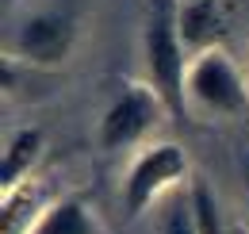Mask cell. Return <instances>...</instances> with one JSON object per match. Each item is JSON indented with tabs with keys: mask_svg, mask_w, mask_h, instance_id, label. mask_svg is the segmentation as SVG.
Returning a JSON list of instances; mask_svg holds the SVG:
<instances>
[{
	"mask_svg": "<svg viewBox=\"0 0 249 234\" xmlns=\"http://www.w3.org/2000/svg\"><path fill=\"white\" fill-rule=\"evenodd\" d=\"M188 204H192V223H196V234H222V219H218L215 196L203 180H192L188 184Z\"/></svg>",
	"mask_w": 249,
	"mask_h": 234,
	"instance_id": "10",
	"label": "cell"
},
{
	"mask_svg": "<svg viewBox=\"0 0 249 234\" xmlns=\"http://www.w3.org/2000/svg\"><path fill=\"white\" fill-rule=\"evenodd\" d=\"M46 207H38L35 188H27V180L12 192H4V211H0V234H31L35 223L42 219Z\"/></svg>",
	"mask_w": 249,
	"mask_h": 234,
	"instance_id": "9",
	"label": "cell"
},
{
	"mask_svg": "<svg viewBox=\"0 0 249 234\" xmlns=\"http://www.w3.org/2000/svg\"><path fill=\"white\" fill-rule=\"evenodd\" d=\"M38 150H42V131H35V127L19 131V135L8 142V150H4V161H0V184H4V192L19 188V184L27 180V173H31V165H35V157H38Z\"/></svg>",
	"mask_w": 249,
	"mask_h": 234,
	"instance_id": "8",
	"label": "cell"
},
{
	"mask_svg": "<svg viewBox=\"0 0 249 234\" xmlns=\"http://www.w3.org/2000/svg\"><path fill=\"white\" fill-rule=\"evenodd\" d=\"M177 27H180V42L188 54L199 58V54L215 50L218 35H222V4L218 0H180Z\"/></svg>",
	"mask_w": 249,
	"mask_h": 234,
	"instance_id": "6",
	"label": "cell"
},
{
	"mask_svg": "<svg viewBox=\"0 0 249 234\" xmlns=\"http://www.w3.org/2000/svg\"><path fill=\"white\" fill-rule=\"evenodd\" d=\"M157 234H196V223H192V204L184 200H173V207L161 215V227Z\"/></svg>",
	"mask_w": 249,
	"mask_h": 234,
	"instance_id": "11",
	"label": "cell"
},
{
	"mask_svg": "<svg viewBox=\"0 0 249 234\" xmlns=\"http://www.w3.org/2000/svg\"><path fill=\"white\" fill-rule=\"evenodd\" d=\"M69 46H73V27L62 16H31L19 27V35H16V50L27 61H35V65H58V61H65Z\"/></svg>",
	"mask_w": 249,
	"mask_h": 234,
	"instance_id": "5",
	"label": "cell"
},
{
	"mask_svg": "<svg viewBox=\"0 0 249 234\" xmlns=\"http://www.w3.org/2000/svg\"><path fill=\"white\" fill-rule=\"evenodd\" d=\"M161 112H165V104L154 92V85H126L123 96L100 119V146L104 150H126L134 142H142L157 127Z\"/></svg>",
	"mask_w": 249,
	"mask_h": 234,
	"instance_id": "4",
	"label": "cell"
},
{
	"mask_svg": "<svg viewBox=\"0 0 249 234\" xmlns=\"http://www.w3.org/2000/svg\"><path fill=\"white\" fill-rule=\"evenodd\" d=\"M188 104L207 116H242L249 108L246 77L218 46L188 61Z\"/></svg>",
	"mask_w": 249,
	"mask_h": 234,
	"instance_id": "2",
	"label": "cell"
},
{
	"mask_svg": "<svg viewBox=\"0 0 249 234\" xmlns=\"http://www.w3.org/2000/svg\"><path fill=\"white\" fill-rule=\"evenodd\" d=\"M188 173V157L177 142H157V146L142 150L123 180V207L126 215H142L161 192H169L173 184H180Z\"/></svg>",
	"mask_w": 249,
	"mask_h": 234,
	"instance_id": "3",
	"label": "cell"
},
{
	"mask_svg": "<svg viewBox=\"0 0 249 234\" xmlns=\"http://www.w3.org/2000/svg\"><path fill=\"white\" fill-rule=\"evenodd\" d=\"M177 0H150L146 20V61H150V85L161 96L165 112L177 119L188 116V50L177 27Z\"/></svg>",
	"mask_w": 249,
	"mask_h": 234,
	"instance_id": "1",
	"label": "cell"
},
{
	"mask_svg": "<svg viewBox=\"0 0 249 234\" xmlns=\"http://www.w3.org/2000/svg\"><path fill=\"white\" fill-rule=\"evenodd\" d=\"M31 234H104L100 219L92 215V207L77 196H62L54 204H46L42 219L35 223Z\"/></svg>",
	"mask_w": 249,
	"mask_h": 234,
	"instance_id": "7",
	"label": "cell"
}]
</instances>
